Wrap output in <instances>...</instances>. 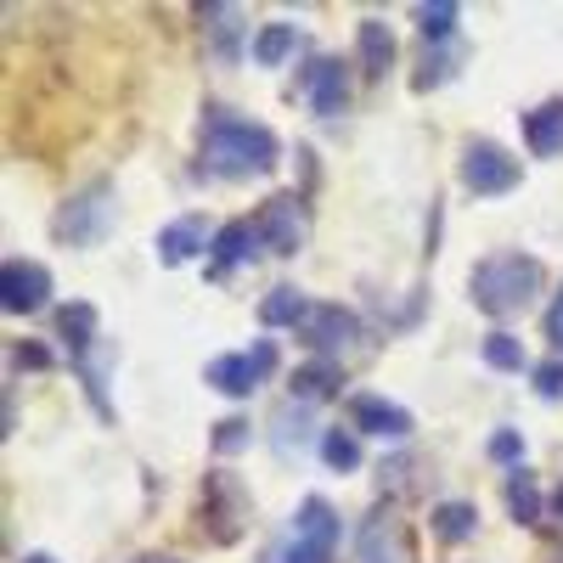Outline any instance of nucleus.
<instances>
[{
  "label": "nucleus",
  "mask_w": 563,
  "mask_h": 563,
  "mask_svg": "<svg viewBox=\"0 0 563 563\" xmlns=\"http://www.w3.org/2000/svg\"><path fill=\"white\" fill-rule=\"evenodd\" d=\"M411 18H417L422 40H451V29H456L462 7H456V0H434V7H417Z\"/></svg>",
  "instance_id": "393cba45"
},
{
  "label": "nucleus",
  "mask_w": 563,
  "mask_h": 563,
  "mask_svg": "<svg viewBox=\"0 0 563 563\" xmlns=\"http://www.w3.org/2000/svg\"><path fill=\"white\" fill-rule=\"evenodd\" d=\"M355 57H361V68H366L372 79H384L389 63H395V34H389V23L366 18V23L355 29Z\"/></svg>",
  "instance_id": "f3484780"
},
{
  "label": "nucleus",
  "mask_w": 563,
  "mask_h": 563,
  "mask_svg": "<svg viewBox=\"0 0 563 563\" xmlns=\"http://www.w3.org/2000/svg\"><path fill=\"white\" fill-rule=\"evenodd\" d=\"M12 366L45 372V366H52V350H45V344H18V350H12Z\"/></svg>",
  "instance_id": "473e14b6"
},
{
  "label": "nucleus",
  "mask_w": 563,
  "mask_h": 563,
  "mask_svg": "<svg viewBox=\"0 0 563 563\" xmlns=\"http://www.w3.org/2000/svg\"><path fill=\"white\" fill-rule=\"evenodd\" d=\"M361 563H411V547H406V530L378 512V519H366L361 530Z\"/></svg>",
  "instance_id": "ddd939ff"
},
{
  "label": "nucleus",
  "mask_w": 563,
  "mask_h": 563,
  "mask_svg": "<svg viewBox=\"0 0 563 563\" xmlns=\"http://www.w3.org/2000/svg\"><path fill=\"white\" fill-rule=\"evenodd\" d=\"M507 512H512V525H541V490H536V479L525 474V467H519V474H507Z\"/></svg>",
  "instance_id": "5701e85b"
},
{
  "label": "nucleus",
  "mask_w": 563,
  "mask_h": 563,
  "mask_svg": "<svg viewBox=\"0 0 563 563\" xmlns=\"http://www.w3.org/2000/svg\"><path fill=\"white\" fill-rule=\"evenodd\" d=\"M198 18H209V34H214V45H220V57H231V34H238V7H203Z\"/></svg>",
  "instance_id": "c756f323"
},
{
  "label": "nucleus",
  "mask_w": 563,
  "mask_h": 563,
  "mask_svg": "<svg viewBox=\"0 0 563 563\" xmlns=\"http://www.w3.org/2000/svg\"><path fill=\"white\" fill-rule=\"evenodd\" d=\"M135 563H180V558H169V552H147V558H135Z\"/></svg>",
  "instance_id": "f704fd0d"
},
{
  "label": "nucleus",
  "mask_w": 563,
  "mask_h": 563,
  "mask_svg": "<svg viewBox=\"0 0 563 563\" xmlns=\"http://www.w3.org/2000/svg\"><path fill=\"white\" fill-rule=\"evenodd\" d=\"M321 462L333 467V474H355L361 467V440L350 429H327L321 434Z\"/></svg>",
  "instance_id": "b1692460"
},
{
  "label": "nucleus",
  "mask_w": 563,
  "mask_h": 563,
  "mask_svg": "<svg viewBox=\"0 0 563 563\" xmlns=\"http://www.w3.org/2000/svg\"><path fill=\"white\" fill-rule=\"evenodd\" d=\"M299 339L316 350V361H333L355 339V316L344 305H310V316L299 321Z\"/></svg>",
  "instance_id": "9d476101"
},
{
  "label": "nucleus",
  "mask_w": 563,
  "mask_h": 563,
  "mask_svg": "<svg viewBox=\"0 0 563 563\" xmlns=\"http://www.w3.org/2000/svg\"><path fill=\"white\" fill-rule=\"evenodd\" d=\"M536 395L541 400H563V361H541L536 366Z\"/></svg>",
  "instance_id": "2f4dec72"
},
{
  "label": "nucleus",
  "mask_w": 563,
  "mask_h": 563,
  "mask_svg": "<svg viewBox=\"0 0 563 563\" xmlns=\"http://www.w3.org/2000/svg\"><path fill=\"white\" fill-rule=\"evenodd\" d=\"M294 45H299L294 23H265V29L254 34V63H260V68H282V63L294 57Z\"/></svg>",
  "instance_id": "4be33fe9"
},
{
  "label": "nucleus",
  "mask_w": 563,
  "mask_h": 563,
  "mask_svg": "<svg viewBox=\"0 0 563 563\" xmlns=\"http://www.w3.org/2000/svg\"><path fill=\"white\" fill-rule=\"evenodd\" d=\"M23 563H57V558H52V552H29Z\"/></svg>",
  "instance_id": "c9c22d12"
},
{
  "label": "nucleus",
  "mask_w": 563,
  "mask_h": 563,
  "mask_svg": "<svg viewBox=\"0 0 563 563\" xmlns=\"http://www.w3.org/2000/svg\"><path fill=\"white\" fill-rule=\"evenodd\" d=\"M350 422H355L361 434H378V440H406L417 429L411 411L395 406V400H384V395H350Z\"/></svg>",
  "instance_id": "9b49d317"
},
{
  "label": "nucleus",
  "mask_w": 563,
  "mask_h": 563,
  "mask_svg": "<svg viewBox=\"0 0 563 563\" xmlns=\"http://www.w3.org/2000/svg\"><path fill=\"white\" fill-rule=\"evenodd\" d=\"M305 440H310L305 406H282V411H276V451H299Z\"/></svg>",
  "instance_id": "a878e982"
},
{
  "label": "nucleus",
  "mask_w": 563,
  "mask_h": 563,
  "mask_svg": "<svg viewBox=\"0 0 563 563\" xmlns=\"http://www.w3.org/2000/svg\"><path fill=\"white\" fill-rule=\"evenodd\" d=\"M57 339H68L74 355H85L90 344H97V305H85V299L63 305V316H57Z\"/></svg>",
  "instance_id": "aec40b11"
},
{
  "label": "nucleus",
  "mask_w": 563,
  "mask_h": 563,
  "mask_svg": "<svg viewBox=\"0 0 563 563\" xmlns=\"http://www.w3.org/2000/svg\"><path fill=\"white\" fill-rule=\"evenodd\" d=\"M541 282H547L541 260H530V254H490V260L474 265L467 288H474V305H479L485 316L501 321V316H519L525 305H536Z\"/></svg>",
  "instance_id": "f03ea898"
},
{
  "label": "nucleus",
  "mask_w": 563,
  "mask_h": 563,
  "mask_svg": "<svg viewBox=\"0 0 563 563\" xmlns=\"http://www.w3.org/2000/svg\"><path fill=\"white\" fill-rule=\"evenodd\" d=\"M339 389H344L339 361H305L294 372V400H333Z\"/></svg>",
  "instance_id": "6ab92c4d"
},
{
  "label": "nucleus",
  "mask_w": 563,
  "mask_h": 563,
  "mask_svg": "<svg viewBox=\"0 0 563 563\" xmlns=\"http://www.w3.org/2000/svg\"><path fill=\"white\" fill-rule=\"evenodd\" d=\"M485 366H496V372H519V366H525V344L512 339V333H490V339H485Z\"/></svg>",
  "instance_id": "bb28decb"
},
{
  "label": "nucleus",
  "mask_w": 563,
  "mask_h": 563,
  "mask_svg": "<svg viewBox=\"0 0 563 563\" xmlns=\"http://www.w3.org/2000/svg\"><path fill=\"white\" fill-rule=\"evenodd\" d=\"M310 316V299L299 294V288H271L265 299H260V321L265 327H299Z\"/></svg>",
  "instance_id": "412c9836"
},
{
  "label": "nucleus",
  "mask_w": 563,
  "mask_h": 563,
  "mask_svg": "<svg viewBox=\"0 0 563 563\" xmlns=\"http://www.w3.org/2000/svg\"><path fill=\"white\" fill-rule=\"evenodd\" d=\"M249 440H254L249 417H220V422H214V456H238Z\"/></svg>",
  "instance_id": "c85d7f7f"
},
{
  "label": "nucleus",
  "mask_w": 563,
  "mask_h": 563,
  "mask_svg": "<svg viewBox=\"0 0 563 563\" xmlns=\"http://www.w3.org/2000/svg\"><path fill=\"white\" fill-rule=\"evenodd\" d=\"M525 141H530L536 158H563V97L525 113Z\"/></svg>",
  "instance_id": "dca6fc26"
},
{
  "label": "nucleus",
  "mask_w": 563,
  "mask_h": 563,
  "mask_svg": "<svg viewBox=\"0 0 563 563\" xmlns=\"http://www.w3.org/2000/svg\"><path fill=\"white\" fill-rule=\"evenodd\" d=\"M552 507H558V519H563V485H558V496H552Z\"/></svg>",
  "instance_id": "e433bc0d"
},
{
  "label": "nucleus",
  "mask_w": 563,
  "mask_h": 563,
  "mask_svg": "<svg viewBox=\"0 0 563 563\" xmlns=\"http://www.w3.org/2000/svg\"><path fill=\"white\" fill-rule=\"evenodd\" d=\"M260 220L249 225V220H231V225H220L214 231V276H225L231 265H243V260H254L260 254Z\"/></svg>",
  "instance_id": "2eb2a0df"
},
{
  "label": "nucleus",
  "mask_w": 563,
  "mask_h": 563,
  "mask_svg": "<svg viewBox=\"0 0 563 563\" xmlns=\"http://www.w3.org/2000/svg\"><path fill=\"white\" fill-rule=\"evenodd\" d=\"M52 231H57V243H68V249H97L108 231H113V186L108 180H90L85 192H74L57 209Z\"/></svg>",
  "instance_id": "7ed1b4c3"
},
{
  "label": "nucleus",
  "mask_w": 563,
  "mask_h": 563,
  "mask_svg": "<svg viewBox=\"0 0 563 563\" xmlns=\"http://www.w3.org/2000/svg\"><path fill=\"white\" fill-rule=\"evenodd\" d=\"M294 536L310 541V547H321V552H333L339 547V512H333V501L305 496L299 512H294Z\"/></svg>",
  "instance_id": "4468645a"
},
{
  "label": "nucleus",
  "mask_w": 563,
  "mask_h": 563,
  "mask_svg": "<svg viewBox=\"0 0 563 563\" xmlns=\"http://www.w3.org/2000/svg\"><path fill=\"white\" fill-rule=\"evenodd\" d=\"M456 175L474 198H501V192L519 186V158H512L507 147H496V141H467Z\"/></svg>",
  "instance_id": "39448f33"
},
{
  "label": "nucleus",
  "mask_w": 563,
  "mask_h": 563,
  "mask_svg": "<svg viewBox=\"0 0 563 563\" xmlns=\"http://www.w3.org/2000/svg\"><path fill=\"white\" fill-rule=\"evenodd\" d=\"M429 530H434L445 547H462L467 536L479 530V507H474V501H440V507L429 512Z\"/></svg>",
  "instance_id": "a211bd4d"
},
{
  "label": "nucleus",
  "mask_w": 563,
  "mask_h": 563,
  "mask_svg": "<svg viewBox=\"0 0 563 563\" xmlns=\"http://www.w3.org/2000/svg\"><path fill=\"white\" fill-rule=\"evenodd\" d=\"M198 512H203V525H209V536L225 547V541H238L243 536V525H249V490L238 485V474H203V501H198Z\"/></svg>",
  "instance_id": "423d86ee"
},
{
  "label": "nucleus",
  "mask_w": 563,
  "mask_h": 563,
  "mask_svg": "<svg viewBox=\"0 0 563 563\" xmlns=\"http://www.w3.org/2000/svg\"><path fill=\"white\" fill-rule=\"evenodd\" d=\"M45 299H52V271L40 260H7L0 265V305L12 316H34V310H45Z\"/></svg>",
  "instance_id": "0eeeda50"
},
{
  "label": "nucleus",
  "mask_w": 563,
  "mask_h": 563,
  "mask_svg": "<svg viewBox=\"0 0 563 563\" xmlns=\"http://www.w3.org/2000/svg\"><path fill=\"white\" fill-rule=\"evenodd\" d=\"M276 372V344L271 339H254V350H231V355H214L203 366V384H214L220 395L231 400H249L265 378Z\"/></svg>",
  "instance_id": "20e7f679"
},
{
  "label": "nucleus",
  "mask_w": 563,
  "mask_h": 563,
  "mask_svg": "<svg viewBox=\"0 0 563 563\" xmlns=\"http://www.w3.org/2000/svg\"><path fill=\"white\" fill-rule=\"evenodd\" d=\"M305 97H310V113L316 119H339L350 108V68L339 57H316L305 68Z\"/></svg>",
  "instance_id": "1a4fd4ad"
},
{
  "label": "nucleus",
  "mask_w": 563,
  "mask_h": 563,
  "mask_svg": "<svg viewBox=\"0 0 563 563\" xmlns=\"http://www.w3.org/2000/svg\"><path fill=\"white\" fill-rule=\"evenodd\" d=\"M203 249H214V243L203 238V220L198 214H180V220H169L158 231V265H186V260H198Z\"/></svg>",
  "instance_id": "f8f14e48"
},
{
  "label": "nucleus",
  "mask_w": 563,
  "mask_h": 563,
  "mask_svg": "<svg viewBox=\"0 0 563 563\" xmlns=\"http://www.w3.org/2000/svg\"><path fill=\"white\" fill-rule=\"evenodd\" d=\"M490 462H501V467H512V474H519V462H525L519 429H496V434H490Z\"/></svg>",
  "instance_id": "7c9ffc66"
},
{
  "label": "nucleus",
  "mask_w": 563,
  "mask_h": 563,
  "mask_svg": "<svg viewBox=\"0 0 563 563\" xmlns=\"http://www.w3.org/2000/svg\"><path fill=\"white\" fill-rule=\"evenodd\" d=\"M547 339H552V350L563 355V288H558V299H552V310H547Z\"/></svg>",
  "instance_id": "72a5a7b5"
},
{
  "label": "nucleus",
  "mask_w": 563,
  "mask_h": 563,
  "mask_svg": "<svg viewBox=\"0 0 563 563\" xmlns=\"http://www.w3.org/2000/svg\"><path fill=\"white\" fill-rule=\"evenodd\" d=\"M203 164L214 175H271L282 164V141L231 108H203Z\"/></svg>",
  "instance_id": "f257e3e1"
},
{
  "label": "nucleus",
  "mask_w": 563,
  "mask_h": 563,
  "mask_svg": "<svg viewBox=\"0 0 563 563\" xmlns=\"http://www.w3.org/2000/svg\"><path fill=\"white\" fill-rule=\"evenodd\" d=\"M260 563H333V552H321V547H310V541L288 536V541H276Z\"/></svg>",
  "instance_id": "cd10ccee"
},
{
  "label": "nucleus",
  "mask_w": 563,
  "mask_h": 563,
  "mask_svg": "<svg viewBox=\"0 0 563 563\" xmlns=\"http://www.w3.org/2000/svg\"><path fill=\"white\" fill-rule=\"evenodd\" d=\"M305 231H310V220H305V203H299L294 192L265 198V209H260V238H265L271 254H299V249H305Z\"/></svg>",
  "instance_id": "6e6552de"
}]
</instances>
